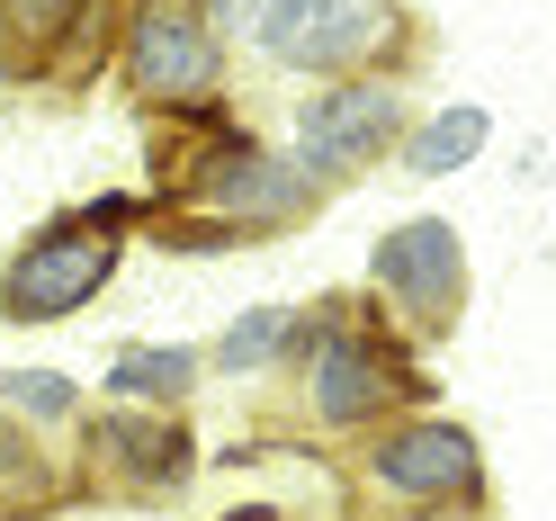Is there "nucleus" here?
<instances>
[{
	"label": "nucleus",
	"instance_id": "nucleus-1",
	"mask_svg": "<svg viewBox=\"0 0 556 521\" xmlns=\"http://www.w3.org/2000/svg\"><path fill=\"white\" fill-rule=\"evenodd\" d=\"M117 270V243L109 225H73V234H37L27 252L10 261V280H0V306H10V324H54L73 315V306Z\"/></svg>",
	"mask_w": 556,
	"mask_h": 521
},
{
	"label": "nucleus",
	"instance_id": "nucleus-2",
	"mask_svg": "<svg viewBox=\"0 0 556 521\" xmlns=\"http://www.w3.org/2000/svg\"><path fill=\"white\" fill-rule=\"evenodd\" d=\"M216 73V37H206L198 0H144L135 10V82L153 99H198Z\"/></svg>",
	"mask_w": 556,
	"mask_h": 521
},
{
	"label": "nucleus",
	"instance_id": "nucleus-3",
	"mask_svg": "<svg viewBox=\"0 0 556 521\" xmlns=\"http://www.w3.org/2000/svg\"><path fill=\"white\" fill-rule=\"evenodd\" d=\"M269 46L288 63H305V73H341V63L395 46V10H387V0H296L288 27H278Z\"/></svg>",
	"mask_w": 556,
	"mask_h": 521
},
{
	"label": "nucleus",
	"instance_id": "nucleus-4",
	"mask_svg": "<svg viewBox=\"0 0 556 521\" xmlns=\"http://www.w3.org/2000/svg\"><path fill=\"white\" fill-rule=\"evenodd\" d=\"M387 135H395V90H332V99L305 109L296 153L315 171H351V162H368L377 145H387Z\"/></svg>",
	"mask_w": 556,
	"mask_h": 521
},
{
	"label": "nucleus",
	"instance_id": "nucleus-5",
	"mask_svg": "<svg viewBox=\"0 0 556 521\" xmlns=\"http://www.w3.org/2000/svg\"><path fill=\"white\" fill-rule=\"evenodd\" d=\"M377 280H387L422 324H448L458 315V234L448 225H404L387 252H377Z\"/></svg>",
	"mask_w": 556,
	"mask_h": 521
},
{
	"label": "nucleus",
	"instance_id": "nucleus-6",
	"mask_svg": "<svg viewBox=\"0 0 556 521\" xmlns=\"http://www.w3.org/2000/svg\"><path fill=\"white\" fill-rule=\"evenodd\" d=\"M377 476L395 495H476V441L448 423H413L377 449Z\"/></svg>",
	"mask_w": 556,
	"mask_h": 521
},
{
	"label": "nucleus",
	"instance_id": "nucleus-7",
	"mask_svg": "<svg viewBox=\"0 0 556 521\" xmlns=\"http://www.w3.org/2000/svg\"><path fill=\"white\" fill-rule=\"evenodd\" d=\"M387 396H404L395 360L359 351V342H324V351H315V405H324V423H368Z\"/></svg>",
	"mask_w": 556,
	"mask_h": 521
},
{
	"label": "nucleus",
	"instance_id": "nucleus-8",
	"mask_svg": "<svg viewBox=\"0 0 556 521\" xmlns=\"http://www.w3.org/2000/svg\"><path fill=\"white\" fill-rule=\"evenodd\" d=\"M90 441H99V449H117L135 485H180V476H189V441H180V432H144V423H99Z\"/></svg>",
	"mask_w": 556,
	"mask_h": 521
},
{
	"label": "nucleus",
	"instance_id": "nucleus-9",
	"mask_svg": "<svg viewBox=\"0 0 556 521\" xmlns=\"http://www.w3.org/2000/svg\"><path fill=\"white\" fill-rule=\"evenodd\" d=\"M476 153H484V109H448L440 126H422V135L404 145L413 171H458V162H476Z\"/></svg>",
	"mask_w": 556,
	"mask_h": 521
},
{
	"label": "nucleus",
	"instance_id": "nucleus-10",
	"mask_svg": "<svg viewBox=\"0 0 556 521\" xmlns=\"http://www.w3.org/2000/svg\"><path fill=\"white\" fill-rule=\"evenodd\" d=\"M189 377H198L189 351H126V360L109 369V387H117V396H189Z\"/></svg>",
	"mask_w": 556,
	"mask_h": 521
},
{
	"label": "nucleus",
	"instance_id": "nucleus-11",
	"mask_svg": "<svg viewBox=\"0 0 556 521\" xmlns=\"http://www.w3.org/2000/svg\"><path fill=\"white\" fill-rule=\"evenodd\" d=\"M288 306H252V315H242L233 333H225V369H252V360H269L278 351V342H288Z\"/></svg>",
	"mask_w": 556,
	"mask_h": 521
},
{
	"label": "nucleus",
	"instance_id": "nucleus-12",
	"mask_svg": "<svg viewBox=\"0 0 556 521\" xmlns=\"http://www.w3.org/2000/svg\"><path fill=\"white\" fill-rule=\"evenodd\" d=\"M73 10H81V0H0V18H10V27H18V37H27V46H46V37H54V27H63V18H73Z\"/></svg>",
	"mask_w": 556,
	"mask_h": 521
},
{
	"label": "nucleus",
	"instance_id": "nucleus-13",
	"mask_svg": "<svg viewBox=\"0 0 556 521\" xmlns=\"http://www.w3.org/2000/svg\"><path fill=\"white\" fill-rule=\"evenodd\" d=\"M10 396H18L27 413H73V387H63L54 369H18V377H10Z\"/></svg>",
	"mask_w": 556,
	"mask_h": 521
},
{
	"label": "nucleus",
	"instance_id": "nucleus-14",
	"mask_svg": "<svg viewBox=\"0 0 556 521\" xmlns=\"http://www.w3.org/2000/svg\"><path fill=\"white\" fill-rule=\"evenodd\" d=\"M288 10H296V0H225V18L242 27V37H278V27H288Z\"/></svg>",
	"mask_w": 556,
	"mask_h": 521
},
{
	"label": "nucleus",
	"instance_id": "nucleus-15",
	"mask_svg": "<svg viewBox=\"0 0 556 521\" xmlns=\"http://www.w3.org/2000/svg\"><path fill=\"white\" fill-rule=\"evenodd\" d=\"M233 521H269V512H233Z\"/></svg>",
	"mask_w": 556,
	"mask_h": 521
}]
</instances>
